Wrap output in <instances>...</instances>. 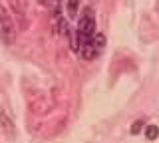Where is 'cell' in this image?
Here are the masks:
<instances>
[{
    "mask_svg": "<svg viewBox=\"0 0 159 143\" xmlns=\"http://www.w3.org/2000/svg\"><path fill=\"white\" fill-rule=\"evenodd\" d=\"M96 34V16H93V12L88 10L80 16V22H78V28H76V34L72 36V50L78 52L80 48L86 44L89 38Z\"/></svg>",
    "mask_w": 159,
    "mask_h": 143,
    "instance_id": "6da1fadb",
    "label": "cell"
},
{
    "mask_svg": "<svg viewBox=\"0 0 159 143\" xmlns=\"http://www.w3.org/2000/svg\"><path fill=\"white\" fill-rule=\"evenodd\" d=\"M103 48H106V36H103V34H99V32H96V34H93V36L78 50V54H80V56H82L86 62H92V60H96L99 54L103 52Z\"/></svg>",
    "mask_w": 159,
    "mask_h": 143,
    "instance_id": "7a4b0ae2",
    "label": "cell"
},
{
    "mask_svg": "<svg viewBox=\"0 0 159 143\" xmlns=\"http://www.w3.org/2000/svg\"><path fill=\"white\" fill-rule=\"evenodd\" d=\"M16 34H18L16 20L10 16L6 8H0V40L4 44H12L16 40Z\"/></svg>",
    "mask_w": 159,
    "mask_h": 143,
    "instance_id": "3957f363",
    "label": "cell"
},
{
    "mask_svg": "<svg viewBox=\"0 0 159 143\" xmlns=\"http://www.w3.org/2000/svg\"><path fill=\"white\" fill-rule=\"evenodd\" d=\"M0 129L4 131V135L12 137L14 133H16V125H14V119L10 117V113L4 109V107H0Z\"/></svg>",
    "mask_w": 159,
    "mask_h": 143,
    "instance_id": "277c9868",
    "label": "cell"
},
{
    "mask_svg": "<svg viewBox=\"0 0 159 143\" xmlns=\"http://www.w3.org/2000/svg\"><path fill=\"white\" fill-rule=\"evenodd\" d=\"M8 4H10V8L16 12V18L22 20V26H26V24H24V16H26V2H24V0H8Z\"/></svg>",
    "mask_w": 159,
    "mask_h": 143,
    "instance_id": "5b68a950",
    "label": "cell"
},
{
    "mask_svg": "<svg viewBox=\"0 0 159 143\" xmlns=\"http://www.w3.org/2000/svg\"><path fill=\"white\" fill-rule=\"evenodd\" d=\"M157 135H159V127L157 125H147V129H145V137L149 141H153V139H157Z\"/></svg>",
    "mask_w": 159,
    "mask_h": 143,
    "instance_id": "8992f818",
    "label": "cell"
},
{
    "mask_svg": "<svg viewBox=\"0 0 159 143\" xmlns=\"http://www.w3.org/2000/svg\"><path fill=\"white\" fill-rule=\"evenodd\" d=\"M78 4H80V0H68V14L70 16H76L78 14Z\"/></svg>",
    "mask_w": 159,
    "mask_h": 143,
    "instance_id": "52a82bcc",
    "label": "cell"
},
{
    "mask_svg": "<svg viewBox=\"0 0 159 143\" xmlns=\"http://www.w3.org/2000/svg\"><path fill=\"white\" fill-rule=\"evenodd\" d=\"M141 127H143V119H137V121L131 125V133H133V135H137V133L141 131Z\"/></svg>",
    "mask_w": 159,
    "mask_h": 143,
    "instance_id": "ba28073f",
    "label": "cell"
},
{
    "mask_svg": "<svg viewBox=\"0 0 159 143\" xmlns=\"http://www.w3.org/2000/svg\"><path fill=\"white\" fill-rule=\"evenodd\" d=\"M38 2L42 4L44 8H52V6H54V2H56V0H38Z\"/></svg>",
    "mask_w": 159,
    "mask_h": 143,
    "instance_id": "9c48e42d",
    "label": "cell"
}]
</instances>
